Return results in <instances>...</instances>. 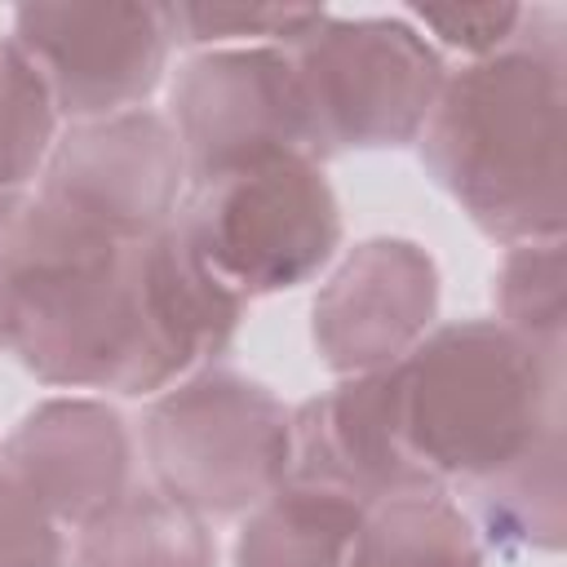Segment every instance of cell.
Wrapping results in <instances>:
<instances>
[{"label": "cell", "instance_id": "5", "mask_svg": "<svg viewBox=\"0 0 567 567\" xmlns=\"http://www.w3.org/2000/svg\"><path fill=\"white\" fill-rule=\"evenodd\" d=\"M173 226L244 301L310 284L341 248V204L310 159L190 186Z\"/></svg>", "mask_w": 567, "mask_h": 567}, {"label": "cell", "instance_id": "11", "mask_svg": "<svg viewBox=\"0 0 567 567\" xmlns=\"http://www.w3.org/2000/svg\"><path fill=\"white\" fill-rule=\"evenodd\" d=\"M288 474L337 487L368 509L399 496L443 492L403 443L390 368L346 377L337 390L315 394L292 412Z\"/></svg>", "mask_w": 567, "mask_h": 567}, {"label": "cell", "instance_id": "4", "mask_svg": "<svg viewBox=\"0 0 567 567\" xmlns=\"http://www.w3.org/2000/svg\"><path fill=\"white\" fill-rule=\"evenodd\" d=\"M142 452L155 487L190 514H248L292 470V412L244 372L199 368L155 394Z\"/></svg>", "mask_w": 567, "mask_h": 567}, {"label": "cell", "instance_id": "14", "mask_svg": "<svg viewBox=\"0 0 567 567\" xmlns=\"http://www.w3.org/2000/svg\"><path fill=\"white\" fill-rule=\"evenodd\" d=\"M208 518L168 501L159 487H128L106 514L80 527L71 567H213Z\"/></svg>", "mask_w": 567, "mask_h": 567}, {"label": "cell", "instance_id": "17", "mask_svg": "<svg viewBox=\"0 0 567 567\" xmlns=\"http://www.w3.org/2000/svg\"><path fill=\"white\" fill-rule=\"evenodd\" d=\"M62 133V115L13 40H0V190L27 195L40 182L49 151Z\"/></svg>", "mask_w": 567, "mask_h": 567}, {"label": "cell", "instance_id": "3", "mask_svg": "<svg viewBox=\"0 0 567 567\" xmlns=\"http://www.w3.org/2000/svg\"><path fill=\"white\" fill-rule=\"evenodd\" d=\"M390 385L403 443L439 487L478 483L563 425V359L496 319L430 328L390 368Z\"/></svg>", "mask_w": 567, "mask_h": 567}, {"label": "cell", "instance_id": "12", "mask_svg": "<svg viewBox=\"0 0 567 567\" xmlns=\"http://www.w3.org/2000/svg\"><path fill=\"white\" fill-rule=\"evenodd\" d=\"M0 465L62 527H84L133 487V439L102 399H49L4 439Z\"/></svg>", "mask_w": 567, "mask_h": 567}, {"label": "cell", "instance_id": "2", "mask_svg": "<svg viewBox=\"0 0 567 567\" xmlns=\"http://www.w3.org/2000/svg\"><path fill=\"white\" fill-rule=\"evenodd\" d=\"M563 9H523L518 35L447 71L421 128V164L461 213L505 248L563 239Z\"/></svg>", "mask_w": 567, "mask_h": 567}, {"label": "cell", "instance_id": "22", "mask_svg": "<svg viewBox=\"0 0 567 567\" xmlns=\"http://www.w3.org/2000/svg\"><path fill=\"white\" fill-rule=\"evenodd\" d=\"M22 204H27V195L0 190V248H4V239H9V230H13V221H18V213H22Z\"/></svg>", "mask_w": 567, "mask_h": 567}, {"label": "cell", "instance_id": "7", "mask_svg": "<svg viewBox=\"0 0 567 567\" xmlns=\"http://www.w3.org/2000/svg\"><path fill=\"white\" fill-rule=\"evenodd\" d=\"M292 66L332 151L412 146L439 102L447 66L408 18H323L292 49Z\"/></svg>", "mask_w": 567, "mask_h": 567}, {"label": "cell", "instance_id": "20", "mask_svg": "<svg viewBox=\"0 0 567 567\" xmlns=\"http://www.w3.org/2000/svg\"><path fill=\"white\" fill-rule=\"evenodd\" d=\"M66 532L0 465V567H66Z\"/></svg>", "mask_w": 567, "mask_h": 567}, {"label": "cell", "instance_id": "6", "mask_svg": "<svg viewBox=\"0 0 567 567\" xmlns=\"http://www.w3.org/2000/svg\"><path fill=\"white\" fill-rule=\"evenodd\" d=\"M164 120L186 159V190L279 159H328L288 49L190 53L168 84Z\"/></svg>", "mask_w": 567, "mask_h": 567}, {"label": "cell", "instance_id": "19", "mask_svg": "<svg viewBox=\"0 0 567 567\" xmlns=\"http://www.w3.org/2000/svg\"><path fill=\"white\" fill-rule=\"evenodd\" d=\"M173 44L190 49H297L306 44L323 9L297 4H164Z\"/></svg>", "mask_w": 567, "mask_h": 567}, {"label": "cell", "instance_id": "13", "mask_svg": "<svg viewBox=\"0 0 567 567\" xmlns=\"http://www.w3.org/2000/svg\"><path fill=\"white\" fill-rule=\"evenodd\" d=\"M363 518V501L288 474L248 509L235 540V567H346Z\"/></svg>", "mask_w": 567, "mask_h": 567}, {"label": "cell", "instance_id": "16", "mask_svg": "<svg viewBox=\"0 0 567 567\" xmlns=\"http://www.w3.org/2000/svg\"><path fill=\"white\" fill-rule=\"evenodd\" d=\"M346 567H483V545L447 492H421L368 509Z\"/></svg>", "mask_w": 567, "mask_h": 567}, {"label": "cell", "instance_id": "23", "mask_svg": "<svg viewBox=\"0 0 567 567\" xmlns=\"http://www.w3.org/2000/svg\"><path fill=\"white\" fill-rule=\"evenodd\" d=\"M0 350H9V301H4V279H0Z\"/></svg>", "mask_w": 567, "mask_h": 567}, {"label": "cell", "instance_id": "15", "mask_svg": "<svg viewBox=\"0 0 567 567\" xmlns=\"http://www.w3.org/2000/svg\"><path fill=\"white\" fill-rule=\"evenodd\" d=\"M474 514L492 545L509 549H558L567 532L563 505V425L536 439L505 470L470 483Z\"/></svg>", "mask_w": 567, "mask_h": 567}, {"label": "cell", "instance_id": "18", "mask_svg": "<svg viewBox=\"0 0 567 567\" xmlns=\"http://www.w3.org/2000/svg\"><path fill=\"white\" fill-rule=\"evenodd\" d=\"M496 323L532 350L563 359V239L514 244L492 284Z\"/></svg>", "mask_w": 567, "mask_h": 567}, {"label": "cell", "instance_id": "9", "mask_svg": "<svg viewBox=\"0 0 567 567\" xmlns=\"http://www.w3.org/2000/svg\"><path fill=\"white\" fill-rule=\"evenodd\" d=\"M35 195L115 239H146L173 226L186 159L159 111L84 120L58 133Z\"/></svg>", "mask_w": 567, "mask_h": 567}, {"label": "cell", "instance_id": "8", "mask_svg": "<svg viewBox=\"0 0 567 567\" xmlns=\"http://www.w3.org/2000/svg\"><path fill=\"white\" fill-rule=\"evenodd\" d=\"M9 40L66 124L142 111L173 53L164 4H18Z\"/></svg>", "mask_w": 567, "mask_h": 567}, {"label": "cell", "instance_id": "1", "mask_svg": "<svg viewBox=\"0 0 567 567\" xmlns=\"http://www.w3.org/2000/svg\"><path fill=\"white\" fill-rule=\"evenodd\" d=\"M9 350L62 390L159 394L208 368L244 319L177 226L115 239L49 199H27L4 248Z\"/></svg>", "mask_w": 567, "mask_h": 567}, {"label": "cell", "instance_id": "10", "mask_svg": "<svg viewBox=\"0 0 567 567\" xmlns=\"http://www.w3.org/2000/svg\"><path fill=\"white\" fill-rule=\"evenodd\" d=\"M439 319L434 257L394 235L363 239L328 275L310 310L319 359L337 377L394 368Z\"/></svg>", "mask_w": 567, "mask_h": 567}, {"label": "cell", "instance_id": "21", "mask_svg": "<svg viewBox=\"0 0 567 567\" xmlns=\"http://www.w3.org/2000/svg\"><path fill=\"white\" fill-rule=\"evenodd\" d=\"M527 4H452V9H408L416 31H430L443 49H461L470 62L501 53L523 22ZM425 35V40H430Z\"/></svg>", "mask_w": 567, "mask_h": 567}]
</instances>
